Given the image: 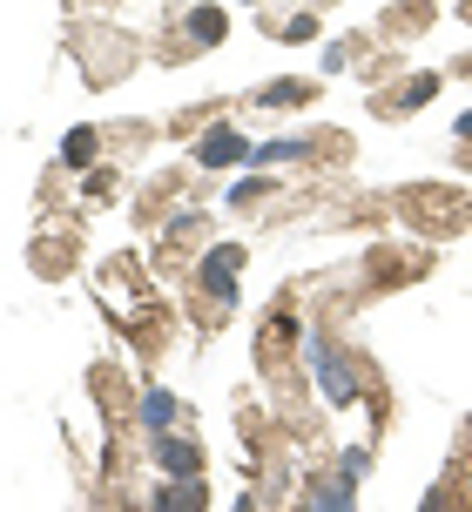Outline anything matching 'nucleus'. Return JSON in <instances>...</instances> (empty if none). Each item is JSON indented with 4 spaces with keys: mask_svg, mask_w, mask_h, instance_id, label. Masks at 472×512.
Masks as SVG:
<instances>
[{
    "mask_svg": "<svg viewBox=\"0 0 472 512\" xmlns=\"http://www.w3.org/2000/svg\"><path fill=\"white\" fill-rule=\"evenodd\" d=\"M317 384H324V398L331 405H358V384H351V364L338 351H317Z\"/></svg>",
    "mask_w": 472,
    "mask_h": 512,
    "instance_id": "obj_1",
    "label": "nucleus"
},
{
    "mask_svg": "<svg viewBox=\"0 0 472 512\" xmlns=\"http://www.w3.org/2000/svg\"><path fill=\"white\" fill-rule=\"evenodd\" d=\"M236 263H243V250H216L210 263H203V290H210V297H223V304L236 297Z\"/></svg>",
    "mask_w": 472,
    "mask_h": 512,
    "instance_id": "obj_2",
    "label": "nucleus"
},
{
    "mask_svg": "<svg viewBox=\"0 0 472 512\" xmlns=\"http://www.w3.org/2000/svg\"><path fill=\"white\" fill-rule=\"evenodd\" d=\"M196 155H203L210 169H223V162H243V155H250V142H243V135H230V128H216V135H203V142H196Z\"/></svg>",
    "mask_w": 472,
    "mask_h": 512,
    "instance_id": "obj_3",
    "label": "nucleus"
},
{
    "mask_svg": "<svg viewBox=\"0 0 472 512\" xmlns=\"http://www.w3.org/2000/svg\"><path fill=\"white\" fill-rule=\"evenodd\" d=\"M156 459L169 465L176 479H196V465H203V459H196V445H183V438H162V432H156Z\"/></svg>",
    "mask_w": 472,
    "mask_h": 512,
    "instance_id": "obj_4",
    "label": "nucleus"
},
{
    "mask_svg": "<svg viewBox=\"0 0 472 512\" xmlns=\"http://www.w3.org/2000/svg\"><path fill=\"white\" fill-rule=\"evenodd\" d=\"M189 34H196V41H223V7H196V14H189Z\"/></svg>",
    "mask_w": 472,
    "mask_h": 512,
    "instance_id": "obj_5",
    "label": "nucleus"
},
{
    "mask_svg": "<svg viewBox=\"0 0 472 512\" xmlns=\"http://www.w3.org/2000/svg\"><path fill=\"white\" fill-rule=\"evenodd\" d=\"M142 418H149V432H162V425L176 418V398H169V391H149V405H142Z\"/></svg>",
    "mask_w": 472,
    "mask_h": 512,
    "instance_id": "obj_6",
    "label": "nucleus"
},
{
    "mask_svg": "<svg viewBox=\"0 0 472 512\" xmlns=\"http://www.w3.org/2000/svg\"><path fill=\"white\" fill-rule=\"evenodd\" d=\"M61 155H68V162H75V169H81V162L95 155V135H88V128H75V135H68V149H61Z\"/></svg>",
    "mask_w": 472,
    "mask_h": 512,
    "instance_id": "obj_7",
    "label": "nucleus"
},
{
    "mask_svg": "<svg viewBox=\"0 0 472 512\" xmlns=\"http://www.w3.org/2000/svg\"><path fill=\"white\" fill-rule=\"evenodd\" d=\"M290 155H304V142L290 135V142H270V149H257V162H290Z\"/></svg>",
    "mask_w": 472,
    "mask_h": 512,
    "instance_id": "obj_8",
    "label": "nucleus"
}]
</instances>
